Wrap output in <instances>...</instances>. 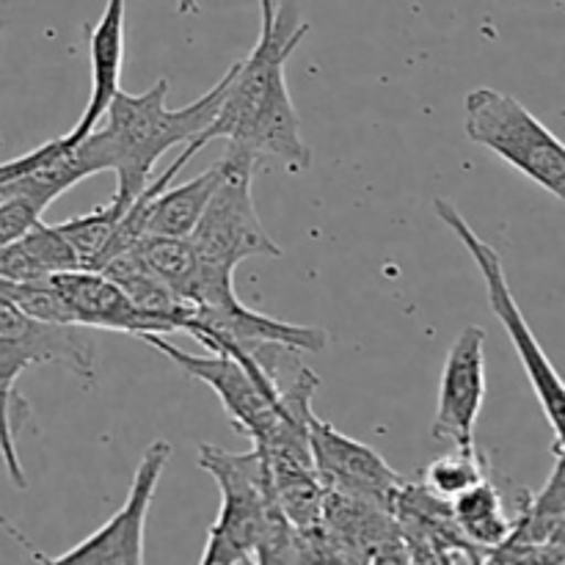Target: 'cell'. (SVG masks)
I'll return each mask as SVG.
<instances>
[{"label": "cell", "instance_id": "cell-14", "mask_svg": "<svg viewBox=\"0 0 565 565\" xmlns=\"http://www.w3.org/2000/svg\"><path fill=\"white\" fill-rule=\"evenodd\" d=\"M53 287L58 290L61 301L70 309L72 323L83 329L121 331V334H171L163 320L152 318L138 309L130 298L121 292L119 285L97 270H64L50 276Z\"/></svg>", "mask_w": 565, "mask_h": 565}, {"label": "cell", "instance_id": "cell-1", "mask_svg": "<svg viewBox=\"0 0 565 565\" xmlns=\"http://www.w3.org/2000/svg\"><path fill=\"white\" fill-rule=\"evenodd\" d=\"M309 33V22L292 0H259V39L246 58L232 64L215 119L185 143L182 154L196 158L210 141L246 147L257 158H279L298 174L312 166V147L301 136V116L287 88V61Z\"/></svg>", "mask_w": 565, "mask_h": 565}, {"label": "cell", "instance_id": "cell-17", "mask_svg": "<svg viewBox=\"0 0 565 565\" xmlns=\"http://www.w3.org/2000/svg\"><path fill=\"white\" fill-rule=\"evenodd\" d=\"M221 163L210 166L191 182L177 188H163L160 193L149 196L147 221H143V235H163V237H188L202 218L215 185H218Z\"/></svg>", "mask_w": 565, "mask_h": 565}, {"label": "cell", "instance_id": "cell-10", "mask_svg": "<svg viewBox=\"0 0 565 565\" xmlns=\"http://www.w3.org/2000/svg\"><path fill=\"white\" fill-rule=\"evenodd\" d=\"M486 331L467 326L450 345L441 367L439 395H436L434 439L456 447H475L480 408L486 403Z\"/></svg>", "mask_w": 565, "mask_h": 565}, {"label": "cell", "instance_id": "cell-20", "mask_svg": "<svg viewBox=\"0 0 565 565\" xmlns=\"http://www.w3.org/2000/svg\"><path fill=\"white\" fill-rule=\"evenodd\" d=\"M491 475V463L486 458V452L475 447H456V452L450 456L436 458L430 467H425L423 483L428 486L434 494L445 497V500H452L461 491L472 489L475 483H480L483 478Z\"/></svg>", "mask_w": 565, "mask_h": 565}, {"label": "cell", "instance_id": "cell-6", "mask_svg": "<svg viewBox=\"0 0 565 565\" xmlns=\"http://www.w3.org/2000/svg\"><path fill=\"white\" fill-rule=\"evenodd\" d=\"M257 160L246 147L226 141V152L218 160V185L188 235L199 257L215 268L235 270L248 257H281V246L268 235L254 204Z\"/></svg>", "mask_w": 565, "mask_h": 565}, {"label": "cell", "instance_id": "cell-5", "mask_svg": "<svg viewBox=\"0 0 565 565\" xmlns=\"http://www.w3.org/2000/svg\"><path fill=\"white\" fill-rule=\"evenodd\" d=\"M434 210L439 215L441 224L458 237V241L467 246V252L472 254L475 265L483 274L486 292H489V307L494 312V318L500 320V326L505 329L508 340H511L513 351H516L519 362H522L524 375H527L530 386H533L535 397H539V406L544 412L546 423H550L552 434H555V450H563V414H565V392L563 381L557 375L555 364L550 362V356L541 348L539 337L530 329L527 318H524L522 307H519L516 296H513L511 285H508L505 265H502L500 252H497L491 243H486L478 232L472 230L467 218L461 215V210L450 202V199H434Z\"/></svg>", "mask_w": 565, "mask_h": 565}, {"label": "cell", "instance_id": "cell-13", "mask_svg": "<svg viewBox=\"0 0 565 565\" xmlns=\"http://www.w3.org/2000/svg\"><path fill=\"white\" fill-rule=\"evenodd\" d=\"M486 563L565 565V467L555 450V469L539 494L524 491L508 539L489 552Z\"/></svg>", "mask_w": 565, "mask_h": 565}, {"label": "cell", "instance_id": "cell-3", "mask_svg": "<svg viewBox=\"0 0 565 565\" xmlns=\"http://www.w3.org/2000/svg\"><path fill=\"white\" fill-rule=\"evenodd\" d=\"M230 77L232 66L196 103L177 110L166 105L169 77H158L143 94H130L125 88L114 94L99 119L105 125L94 127L108 158V171L116 174V193L110 202L127 210V204L147 188L158 160L177 143L193 141L215 119Z\"/></svg>", "mask_w": 565, "mask_h": 565}, {"label": "cell", "instance_id": "cell-4", "mask_svg": "<svg viewBox=\"0 0 565 565\" xmlns=\"http://www.w3.org/2000/svg\"><path fill=\"white\" fill-rule=\"evenodd\" d=\"M463 127L469 141L494 152L513 171L563 202V141L539 116L524 108L522 99L497 88H472L463 99Z\"/></svg>", "mask_w": 565, "mask_h": 565}, {"label": "cell", "instance_id": "cell-21", "mask_svg": "<svg viewBox=\"0 0 565 565\" xmlns=\"http://www.w3.org/2000/svg\"><path fill=\"white\" fill-rule=\"evenodd\" d=\"M28 419H31V403L20 392H14L11 397H0V461L6 463L9 480L17 489H28L25 469H22L20 452H17V434Z\"/></svg>", "mask_w": 565, "mask_h": 565}, {"label": "cell", "instance_id": "cell-8", "mask_svg": "<svg viewBox=\"0 0 565 565\" xmlns=\"http://www.w3.org/2000/svg\"><path fill=\"white\" fill-rule=\"evenodd\" d=\"M171 445L158 439L143 450L141 463L132 475L130 494L125 505L97 530L72 550L55 557L36 555L42 563H86V565H141L143 563V539H147L149 505L154 500L160 478L171 461Z\"/></svg>", "mask_w": 565, "mask_h": 565}, {"label": "cell", "instance_id": "cell-24", "mask_svg": "<svg viewBox=\"0 0 565 565\" xmlns=\"http://www.w3.org/2000/svg\"><path fill=\"white\" fill-rule=\"evenodd\" d=\"M0 36H3V22H0ZM0 147H3V138H0Z\"/></svg>", "mask_w": 565, "mask_h": 565}, {"label": "cell", "instance_id": "cell-23", "mask_svg": "<svg viewBox=\"0 0 565 565\" xmlns=\"http://www.w3.org/2000/svg\"><path fill=\"white\" fill-rule=\"evenodd\" d=\"M177 11H180V14H196L199 0H177Z\"/></svg>", "mask_w": 565, "mask_h": 565}, {"label": "cell", "instance_id": "cell-15", "mask_svg": "<svg viewBox=\"0 0 565 565\" xmlns=\"http://www.w3.org/2000/svg\"><path fill=\"white\" fill-rule=\"evenodd\" d=\"M125 14L127 0H108L97 25L88 31V61H92V94L81 121L66 132L70 141H81L103 119L105 108L121 88V58H125Z\"/></svg>", "mask_w": 565, "mask_h": 565}, {"label": "cell", "instance_id": "cell-18", "mask_svg": "<svg viewBox=\"0 0 565 565\" xmlns=\"http://www.w3.org/2000/svg\"><path fill=\"white\" fill-rule=\"evenodd\" d=\"M450 508L463 539L472 541L483 552L486 561H489V552H494L511 533L513 519L505 513L502 494L494 486V480H491V475L480 480V483H475L472 489L452 497Z\"/></svg>", "mask_w": 565, "mask_h": 565}, {"label": "cell", "instance_id": "cell-12", "mask_svg": "<svg viewBox=\"0 0 565 565\" xmlns=\"http://www.w3.org/2000/svg\"><path fill=\"white\" fill-rule=\"evenodd\" d=\"M395 522L408 563H486L483 552L458 530L450 500L434 494L423 480H406L397 491Z\"/></svg>", "mask_w": 565, "mask_h": 565}, {"label": "cell", "instance_id": "cell-19", "mask_svg": "<svg viewBox=\"0 0 565 565\" xmlns=\"http://www.w3.org/2000/svg\"><path fill=\"white\" fill-rule=\"evenodd\" d=\"M121 213L125 210L119 204L108 202L103 207H94L92 213L75 215V218L64 221V224H55L61 235H64V241L70 243L72 252H75L81 270L103 268L105 257H108V246L114 241L116 221H119Z\"/></svg>", "mask_w": 565, "mask_h": 565}, {"label": "cell", "instance_id": "cell-22", "mask_svg": "<svg viewBox=\"0 0 565 565\" xmlns=\"http://www.w3.org/2000/svg\"><path fill=\"white\" fill-rule=\"evenodd\" d=\"M36 221H42V213L28 202H22V199H0V248L17 241Z\"/></svg>", "mask_w": 565, "mask_h": 565}, {"label": "cell", "instance_id": "cell-11", "mask_svg": "<svg viewBox=\"0 0 565 565\" xmlns=\"http://www.w3.org/2000/svg\"><path fill=\"white\" fill-rule=\"evenodd\" d=\"M320 530L331 563H408L395 513L367 500L326 491Z\"/></svg>", "mask_w": 565, "mask_h": 565}, {"label": "cell", "instance_id": "cell-2", "mask_svg": "<svg viewBox=\"0 0 565 565\" xmlns=\"http://www.w3.org/2000/svg\"><path fill=\"white\" fill-rule=\"evenodd\" d=\"M199 467L221 489V508L207 530L202 565L243 563H315L318 541L298 533L281 513L270 486L265 452H230L218 445H199Z\"/></svg>", "mask_w": 565, "mask_h": 565}, {"label": "cell", "instance_id": "cell-16", "mask_svg": "<svg viewBox=\"0 0 565 565\" xmlns=\"http://www.w3.org/2000/svg\"><path fill=\"white\" fill-rule=\"evenodd\" d=\"M64 270H81V265L55 224L36 221L17 241L0 248V279L36 281Z\"/></svg>", "mask_w": 565, "mask_h": 565}, {"label": "cell", "instance_id": "cell-9", "mask_svg": "<svg viewBox=\"0 0 565 565\" xmlns=\"http://www.w3.org/2000/svg\"><path fill=\"white\" fill-rule=\"evenodd\" d=\"M309 456L326 491L359 497L395 513L397 491L406 478L390 467L370 445L340 434L320 417L309 419Z\"/></svg>", "mask_w": 565, "mask_h": 565}, {"label": "cell", "instance_id": "cell-7", "mask_svg": "<svg viewBox=\"0 0 565 565\" xmlns=\"http://www.w3.org/2000/svg\"><path fill=\"white\" fill-rule=\"evenodd\" d=\"M36 364H61L83 384H94V337L77 323L33 318L0 298V397L17 392V379Z\"/></svg>", "mask_w": 565, "mask_h": 565}]
</instances>
